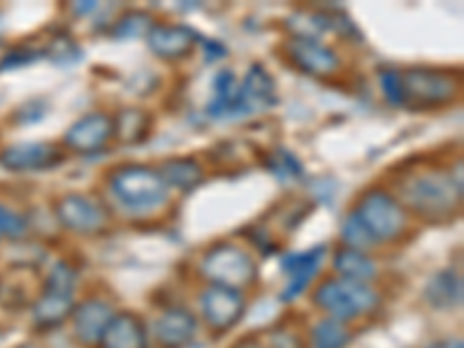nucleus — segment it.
Returning a JSON list of instances; mask_svg holds the SVG:
<instances>
[{"instance_id":"nucleus-1","label":"nucleus","mask_w":464,"mask_h":348,"mask_svg":"<svg viewBox=\"0 0 464 348\" xmlns=\"http://www.w3.org/2000/svg\"><path fill=\"white\" fill-rule=\"evenodd\" d=\"M111 196L130 214H151L168 205L169 186L156 169L130 165L116 169L110 179Z\"/></svg>"},{"instance_id":"nucleus-2","label":"nucleus","mask_w":464,"mask_h":348,"mask_svg":"<svg viewBox=\"0 0 464 348\" xmlns=\"http://www.w3.org/2000/svg\"><path fill=\"white\" fill-rule=\"evenodd\" d=\"M401 198L409 209H413L422 218H441L450 217L459 202V193L455 190L449 174L430 169V172H413L401 181ZM401 205V207H404Z\"/></svg>"},{"instance_id":"nucleus-3","label":"nucleus","mask_w":464,"mask_h":348,"mask_svg":"<svg viewBox=\"0 0 464 348\" xmlns=\"http://www.w3.org/2000/svg\"><path fill=\"white\" fill-rule=\"evenodd\" d=\"M314 302L325 309L334 321H353V318L370 314L379 304V295L372 290L370 284L360 281L334 279L325 281L314 293Z\"/></svg>"},{"instance_id":"nucleus-4","label":"nucleus","mask_w":464,"mask_h":348,"mask_svg":"<svg viewBox=\"0 0 464 348\" xmlns=\"http://www.w3.org/2000/svg\"><path fill=\"white\" fill-rule=\"evenodd\" d=\"M404 86V105L418 110H434L455 101L458 80L450 72L434 68H411L401 72Z\"/></svg>"},{"instance_id":"nucleus-5","label":"nucleus","mask_w":464,"mask_h":348,"mask_svg":"<svg viewBox=\"0 0 464 348\" xmlns=\"http://www.w3.org/2000/svg\"><path fill=\"white\" fill-rule=\"evenodd\" d=\"M355 217L360 218L367 232L372 235L376 244L379 242H391L401 232L406 223L404 207L400 200L385 193V190L372 188L360 198L358 207L353 209Z\"/></svg>"},{"instance_id":"nucleus-6","label":"nucleus","mask_w":464,"mask_h":348,"mask_svg":"<svg viewBox=\"0 0 464 348\" xmlns=\"http://www.w3.org/2000/svg\"><path fill=\"white\" fill-rule=\"evenodd\" d=\"M202 272L218 285L239 290L256 279V260L235 244H218L202 258Z\"/></svg>"},{"instance_id":"nucleus-7","label":"nucleus","mask_w":464,"mask_h":348,"mask_svg":"<svg viewBox=\"0 0 464 348\" xmlns=\"http://www.w3.org/2000/svg\"><path fill=\"white\" fill-rule=\"evenodd\" d=\"M58 223L77 235H95L110 223L105 205L84 193H68L56 202Z\"/></svg>"},{"instance_id":"nucleus-8","label":"nucleus","mask_w":464,"mask_h":348,"mask_svg":"<svg viewBox=\"0 0 464 348\" xmlns=\"http://www.w3.org/2000/svg\"><path fill=\"white\" fill-rule=\"evenodd\" d=\"M202 316L207 318L209 327L214 330H230L232 325H237L239 318L246 312V302L239 290L227 288V285L211 284L209 288L202 293L200 297Z\"/></svg>"},{"instance_id":"nucleus-9","label":"nucleus","mask_w":464,"mask_h":348,"mask_svg":"<svg viewBox=\"0 0 464 348\" xmlns=\"http://www.w3.org/2000/svg\"><path fill=\"white\" fill-rule=\"evenodd\" d=\"M63 160V153L47 142H16L0 151V168L7 172H40Z\"/></svg>"},{"instance_id":"nucleus-10","label":"nucleus","mask_w":464,"mask_h":348,"mask_svg":"<svg viewBox=\"0 0 464 348\" xmlns=\"http://www.w3.org/2000/svg\"><path fill=\"white\" fill-rule=\"evenodd\" d=\"M114 135V119L105 111H91L82 116L65 130V147L80 153L98 151L105 147Z\"/></svg>"},{"instance_id":"nucleus-11","label":"nucleus","mask_w":464,"mask_h":348,"mask_svg":"<svg viewBox=\"0 0 464 348\" xmlns=\"http://www.w3.org/2000/svg\"><path fill=\"white\" fill-rule=\"evenodd\" d=\"M290 53V61L297 65L300 70L309 74H316V77H327L339 68V56L330 47H325L323 43H318L316 37L302 35L293 37L288 44H285Z\"/></svg>"},{"instance_id":"nucleus-12","label":"nucleus","mask_w":464,"mask_h":348,"mask_svg":"<svg viewBox=\"0 0 464 348\" xmlns=\"http://www.w3.org/2000/svg\"><path fill=\"white\" fill-rule=\"evenodd\" d=\"M276 105V86L272 74L256 63L239 84V116H251Z\"/></svg>"},{"instance_id":"nucleus-13","label":"nucleus","mask_w":464,"mask_h":348,"mask_svg":"<svg viewBox=\"0 0 464 348\" xmlns=\"http://www.w3.org/2000/svg\"><path fill=\"white\" fill-rule=\"evenodd\" d=\"M198 333L196 316L188 309L172 306L168 312L160 314L153 323V334L159 339L160 346L165 348H184L193 342Z\"/></svg>"},{"instance_id":"nucleus-14","label":"nucleus","mask_w":464,"mask_h":348,"mask_svg":"<svg viewBox=\"0 0 464 348\" xmlns=\"http://www.w3.org/2000/svg\"><path fill=\"white\" fill-rule=\"evenodd\" d=\"M149 49L165 61L188 56L198 44V33L188 26H153L147 35Z\"/></svg>"},{"instance_id":"nucleus-15","label":"nucleus","mask_w":464,"mask_h":348,"mask_svg":"<svg viewBox=\"0 0 464 348\" xmlns=\"http://www.w3.org/2000/svg\"><path fill=\"white\" fill-rule=\"evenodd\" d=\"M114 318L111 306L102 300H89L84 304L74 306L72 312V330L74 337L86 346L101 343L102 333L107 330L110 321Z\"/></svg>"},{"instance_id":"nucleus-16","label":"nucleus","mask_w":464,"mask_h":348,"mask_svg":"<svg viewBox=\"0 0 464 348\" xmlns=\"http://www.w3.org/2000/svg\"><path fill=\"white\" fill-rule=\"evenodd\" d=\"M327 248L323 246H314L309 251H302V254H293L288 258H284V272H288L290 281L288 288L284 290V300H293L306 288V285L312 284L314 276L318 275V269L321 265L325 263Z\"/></svg>"},{"instance_id":"nucleus-17","label":"nucleus","mask_w":464,"mask_h":348,"mask_svg":"<svg viewBox=\"0 0 464 348\" xmlns=\"http://www.w3.org/2000/svg\"><path fill=\"white\" fill-rule=\"evenodd\" d=\"M464 297V285L462 276L453 269H443V272H437L432 279L425 285V300H428L430 306L443 312V309H455V306L462 304Z\"/></svg>"},{"instance_id":"nucleus-18","label":"nucleus","mask_w":464,"mask_h":348,"mask_svg":"<svg viewBox=\"0 0 464 348\" xmlns=\"http://www.w3.org/2000/svg\"><path fill=\"white\" fill-rule=\"evenodd\" d=\"M102 348H147V333L140 318L132 314H119L110 321L101 339Z\"/></svg>"},{"instance_id":"nucleus-19","label":"nucleus","mask_w":464,"mask_h":348,"mask_svg":"<svg viewBox=\"0 0 464 348\" xmlns=\"http://www.w3.org/2000/svg\"><path fill=\"white\" fill-rule=\"evenodd\" d=\"M211 119H239V82L232 70H221L214 77V98L207 105Z\"/></svg>"},{"instance_id":"nucleus-20","label":"nucleus","mask_w":464,"mask_h":348,"mask_svg":"<svg viewBox=\"0 0 464 348\" xmlns=\"http://www.w3.org/2000/svg\"><path fill=\"white\" fill-rule=\"evenodd\" d=\"M74 300L68 293H58V290H44V295L33 306V323L43 330L56 327L72 316Z\"/></svg>"},{"instance_id":"nucleus-21","label":"nucleus","mask_w":464,"mask_h":348,"mask_svg":"<svg viewBox=\"0 0 464 348\" xmlns=\"http://www.w3.org/2000/svg\"><path fill=\"white\" fill-rule=\"evenodd\" d=\"M160 177H163L165 184L169 188H181L190 190L196 188L198 184H202L205 179V169L200 163H196L193 159H169L160 165Z\"/></svg>"},{"instance_id":"nucleus-22","label":"nucleus","mask_w":464,"mask_h":348,"mask_svg":"<svg viewBox=\"0 0 464 348\" xmlns=\"http://www.w3.org/2000/svg\"><path fill=\"white\" fill-rule=\"evenodd\" d=\"M334 269L343 279L360 281V284H367L376 276V265L362 251H355V248L348 246L334 254Z\"/></svg>"},{"instance_id":"nucleus-23","label":"nucleus","mask_w":464,"mask_h":348,"mask_svg":"<svg viewBox=\"0 0 464 348\" xmlns=\"http://www.w3.org/2000/svg\"><path fill=\"white\" fill-rule=\"evenodd\" d=\"M351 342V333L343 327L342 321L334 318H323L316 323L312 333V346L314 348H346Z\"/></svg>"},{"instance_id":"nucleus-24","label":"nucleus","mask_w":464,"mask_h":348,"mask_svg":"<svg viewBox=\"0 0 464 348\" xmlns=\"http://www.w3.org/2000/svg\"><path fill=\"white\" fill-rule=\"evenodd\" d=\"M149 126H151V119H149L144 111L140 110H126L119 121H114V132L123 142L135 144L140 140H144L149 135Z\"/></svg>"},{"instance_id":"nucleus-25","label":"nucleus","mask_w":464,"mask_h":348,"mask_svg":"<svg viewBox=\"0 0 464 348\" xmlns=\"http://www.w3.org/2000/svg\"><path fill=\"white\" fill-rule=\"evenodd\" d=\"M342 239L348 244V248H355V251H367V248L376 246V242L372 239V235L367 232V227L360 223V218L355 217L353 211L343 218L342 223Z\"/></svg>"},{"instance_id":"nucleus-26","label":"nucleus","mask_w":464,"mask_h":348,"mask_svg":"<svg viewBox=\"0 0 464 348\" xmlns=\"http://www.w3.org/2000/svg\"><path fill=\"white\" fill-rule=\"evenodd\" d=\"M151 28V16L144 14V12H130L116 24V37H140L144 33L149 35Z\"/></svg>"},{"instance_id":"nucleus-27","label":"nucleus","mask_w":464,"mask_h":348,"mask_svg":"<svg viewBox=\"0 0 464 348\" xmlns=\"http://www.w3.org/2000/svg\"><path fill=\"white\" fill-rule=\"evenodd\" d=\"M379 84L383 89L385 101L395 107H404V86H401V72L400 70H381Z\"/></svg>"},{"instance_id":"nucleus-28","label":"nucleus","mask_w":464,"mask_h":348,"mask_svg":"<svg viewBox=\"0 0 464 348\" xmlns=\"http://www.w3.org/2000/svg\"><path fill=\"white\" fill-rule=\"evenodd\" d=\"M26 230H28V223L19 211L10 209V207L5 205H0V232H3V237L19 239L26 235Z\"/></svg>"},{"instance_id":"nucleus-29","label":"nucleus","mask_w":464,"mask_h":348,"mask_svg":"<svg viewBox=\"0 0 464 348\" xmlns=\"http://www.w3.org/2000/svg\"><path fill=\"white\" fill-rule=\"evenodd\" d=\"M47 288L72 295V290H74V272H72V269H70L65 263H58L56 267L49 272Z\"/></svg>"},{"instance_id":"nucleus-30","label":"nucleus","mask_w":464,"mask_h":348,"mask_svg":"<svg viewBox=\"0 0 464 348\" xmlns=\"http://www.w3.org/2000/svg\"><path fill=\"white\" fill-rule=\"evenodd\" d=\"M272 172L281 174V177H300L302 174V165L293 159V153L288 151H279L272 160Z\"/></svg>"},{"instance_id":"nucleus-31","label":"nucleus","mask_w":464,"mask_h":348,"mask_svg":"<svg viewBox=\"0 0 464 348\" xmlns=\"http://www.w3.org/2000/svg\"><path fill=\"white\" fill-rule=\"evenodd\" d=\"M40 58V52H33V49H12L10 53H5V58L0 61V70L7 68H19V65H31Z\"/></svg>"},{"instance_id":"nucleus-32","label":"nucleus","mask_w":464,"mask_h":348,"mask_svg":"<svg viewBox=\"0 0 464 348\" xmlns=\"http://www.w3.org/2000/svg\"><path fill=\"white\" fill-rule=\"evenodd\" d=\"M235 348H267V346H265L263 342H258V339H242Z\"/></svg>"},{"instance_id":"nucleus-33","label":"nucleus","mask_w":464,"mask_h":348,"mask_svg":"<svg viewBox=\"0 0 464 348\" xmlns=\"http://www.w3.org/2000/svg\"><path fill=\"white\" fill-rule=\"evenodd\" d=\"M3 35H5V16L0 12V40H3Z\"/></svg>"},{"instance_id":"nucleus-34","label":"nucleus","mask_w":464,"mask_h":348,"mask_svg":"<svg viewBox=\"0 0 464 348\" xmlns=\"http://www.w3.org/2000/svg\"><path fill=\"white\" fill-rule=\"evenodd\" d=\"M450 348H464L462 339H458V342H453V343H450Z\"/></svg>"},{"instance_id":"nucleus-35","label":"nucleus","mask_w":464,"mask_h":348,"mask_svg":"<svg viewBox=\"0 0 464 348\" xmlns=\"http://www.w3.org/2000/svg\"><path fill=\"white\" fill-rule=\"evenodd\" d=\"M16 348H40V346H35V343H22V346H16Z\"/></svg>"},{"instance_id":"nucleus-36","label":"nucleus","mask_w":464,"mask_h":348,"mask_svg":"<svg viewBox=\"0 0 464 348\" xmlns=\"http://www.w3.org/2000/svg\"><path fill=\"white\" fill-rule=\"evenodd\" d=\"M0 237H3V232H0Z\"/></svg>"}]
</instances>
